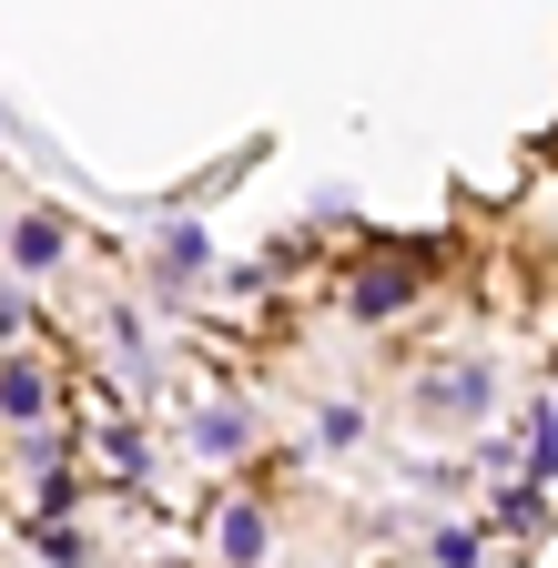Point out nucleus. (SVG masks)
<instances>
[{
  "label": "nucleus",
  "mask_w": 558,
  "mask_h": 568,
  "mask_svg": "<svg viewBox=\"0 0 558 568\" xmlns=\"http://www.w3.org/2000/svg\"><path fill=\"white\" fill-rule=\"evenodd\" d=\"M41 366H0V416H41Z\"/></svg>",
  "instance_id": "obj_2"
},
{
  "label": "nucleus",
  "mask_w": 558,
  "mask_h": 568,
  "mask_svg": "<svg viewBox=\"0 0 558 568\" xmlns=\"http://www.w3.org/2000/svg\"><path fill=\"white\" fill-rule=\"evenodd\" d=\"M477 406H487V376H447L437 386V416H477Z\"/></svg>",
  "instance_id": "obj_6"
},
{
  "label": "nucleus",
  "mask_w": 558,
  "mask_h": 568,
  "mask_svg": "<svg viewBox=\"0 0 558 568\" xmlns=\"http://www.w3.org/2000/svg\"><path fill=\"white\" fill-rule=\"evenodd\" d=\"M224 558H234V568L264 558V518H254V508H224Z\"/></svg>",
  "instance_id": "obj_3"
},
{
  "label": "nucleus",
  "mask_w": 558,
  "mask_h": 568,
  "mask_svg": "<svg viewBox=\"0 0 558 568\" xmlns=\"http://www.w3.org/2000/svg\"><path fill=\"white\" fill-rule=\"evenodd\" d=\"M11 254H21L31 274H41V264H61V224H21V234H11Z\"/></svg>",
  "instance_id": "obj_4"
},
{
  "label": "nucleus",
  "mask_w": 558,
  "mask_h": 568,
  "mask_svg": "<svg viewBox=\"0 0 558 568\" xmlns=\"http://www.w3.org/2000/svg\"><path fill=\"white\" fill-rule=\"evenodd\" d=\"M548 477H558V406L538 416V487H548Z\"/></svg>",
  "instance_id": "obj_7"
},
{
  "label": "nucleus",
  "mask_w": 558,
  "mask_h": 568,
  "mask_svg": "<svg viewBox=\"0 0 558 568\" xmlns=\"http://www.w3.org/2000/svg\"><path fill=\"white\" fill-rule=\"evenodd\" d=\"M163 264H173V274H203L214 254H203V234H193V224H173V234H163Z\"/></svg>",
  "instance_id": "obj_5"
},
{
  "label": "nucleus",
  "mask_w": 558,
  "mask_h": 568,
  "mask_svg": "<svg viewBox=\"0 0 558 568\" xmlns=\"http://www.w3.org/2000/svg\"><path fill=\"white\" fill-rule=\"evenodd\" d=\"M21 325H31V305H21V295H0V335H21Z\"/></svg>",
  "instance_id": "obj_8"
},
{
  "label": "nucleus",
  "mask_w": 558,
  "mask_h": 568,
  "mask_svg": "<svg viewBox=\"0 0 558 568\" xmlns=\"http://www.w3.org/2000/svg\"><path fill=\"white\" fill-rule=\"evenodd\" d=\"M406 295H416V264H376V274L356 284V315H396Z\"/></svg>",
  "instance_id": "obj_1"
}]
</instances>
